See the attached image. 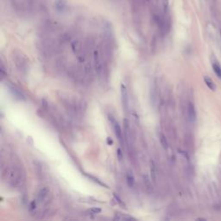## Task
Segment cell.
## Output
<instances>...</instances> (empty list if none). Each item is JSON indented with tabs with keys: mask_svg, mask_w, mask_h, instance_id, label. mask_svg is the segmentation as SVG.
Listing matches in <instances>:
<instances>
[{
	"mask_svg": "<svg viewBox=\"0 0 221 221\" xmlns=\"http://www.w3.org/2000/svg\"><path fill=\"white\" fill-rule=\"evenodd\" d=\"M117 156H118V159L119 161L123 160V152H122V150H121L120 148H118L117 150Z\"/></svg>",
	"mask_w": 221,
	"mask_h": 221,
	"instance_id": "16",
	"label": "cell"
},
{
	"mask_svg": "<svg viewBox=\"0 0 221 221\" xmlns=\"http://www.w3.org/2000/svg\"><path fill=\"white\" fill-rule=\"evenodd\" d=\"M113 197H114V199H115V200H116V201H117V202H118V204H119L120 206H124V208L125 207V203L123 202V201L121 200L120 197H119V196L117 195V194H115V193H113Z\"/></svg>",
	"mask_w": 221,
	"mask_h": 221,
	"instance_id": "14",
	"label": "cell"
},
{
	"mask_svg": "<svg viewBox=\"0 0 221 221\" xmlns=\"http://www.w3.org/2000/svg\"><path fill=\"white\" fill-rule=\"evenodd\" d=\"M121 96H122V102L124 107L125 108V110H128V103H129V100H128V92H127V89L125 84H121Z\"/></svg>",
	"mask_w": 221,
	"mask_h": 221,
	"instance_id": "2",
	"label": "cell"
},
{
	"mask_svg": "<svg viewBox=\"0 0 221 221\" xmlns=\"http://www.w3.org/2000/svg\"><path fill=\"white\" fill-rule=\"evenodd\" d=\"M9 88H10V92H11V93L13 94V96L16 97V99H18V100H25L24 95L20 91L17 89V88H16L15 86H10V85Z\"/></svg>",
	"mask_w": 221,
	"mask_h": 221,
	"instance_id": "5",
	"label": "cell"
},
{
	"mask_svg": "<svg viewBox=\"0 0 221 221\" xmlns=\"http://www.w3.org/2000/svg\"><path fill=\"white\" fill-rule=\"evenodd\" d=\"M150 172H151V177L153 179V181H156V166L154 161H150Z\"/></svg>",
	"mask_w": 221,
	"mask_h": 221,
	"instance_id": "12",
	"label": "cell"
},
{
	"mask_svg": "<svg viewBox=\"0 0 221 221\" xmlns=\"http://www.w3.org/2000/svg\"><path fill=\"white\" fill-rule=\"evenodd\" d=\"M187 113H188V118H189V120L191 122H195L196 120V111H195V107L194 106L193 103H189L188 106H187Z\"/></svg>",
	"mask_w": 221,
	"mask_h": 221,
	"instance_id": "3",
	"label": "cell"
},
{
	"mask_svg": "<svg viewBox=\"0 0 221 221\" xmlns=\"http://www.w3.org/2000/svg\"><path fill=\"white\" fill-rule=\"evenodd\" d=\"M85 176H87L88 178H90V179H92V181H95L96 183H98V184H100V185H101V186H103V187H107V185H106L105 183H103L102 181H100L98 178H96V177H94V176H89V175H85Z\"/></svg>",
	"mask_w": 221,
	"mask_h": 221,
	"instance_id": "13",
	"label": "cell"
},
{
	"mask_svg": "<svg viewBox=\"0 0 221 221\" xmlns=\"http://www.w3.org/2000/svg\"><path fill=\"white\" fill-rule=\"evenodd\" d=\"M91 212L93 213V214H97V213H100L101 212V209L100 208H96V207H93V208H92L91 209Z\"/></svg>",
	"mask_w": 221,
	"mask_h": 221,
	"instance_id": "17",
	"label": "cell"
},
{
	"mask_svg": "<svg viewBox=\"0 0 221 221\" xmlns=\"http://www.w3.org/2000/svg\"><path fill=\"white\" fill-rule=\"evenodd\" d=\"M126 181H127V184L130 187H133L134 184H135V178L133 175L131 174V172H128L127 175H126Z\"/></svg>",
	"mask_w": 221,
	"mask_h": 221,
	"instance_id": "9",
	"label": "cell"
},
{
	"mask_svg": "<svg viewBox=\"0 0 221 221\" xmlns=\"http://www.w3.org/2000/svg\"><path fill=\"white\" fill-rule=\"evenodd\" d=\"M204 81H205L206 85H207V87H208L210 90L212 91L216 90V85H215V83L213 82V81L212 80L210 77L205 76V77H204Z\"/></svg>",
	"mask_w": 221,
	"mask_h": 221,
	"instance_id": "8",
	"label": "cell"
},
{
	"mask_svg": "<svg viewBox=\"0 0 221 221\" xmlns=\"http://www.w3.org/2000/svg\"><path fill=\"white\" fill-rule=\"evenodd\" d=\"M109 120H110L111 124L113 126V129L115 131L116 136H118V138L119 140H122V131H121V127L119 124L116 121V119L111 115H109Z\"/></svg>",
	"mask_w": 221,
	"mask_h": 221,
	"instance_id": "1",
	"label": "cell"
},
{
	"mask_svg": "<svg viewBox=\"0 0 221 221\" xmlns=\"http://www.w3.org/2000/svg\"><path fill=\"white\" fill-rule=\"evenodd\" d=\"M47 193H48L47 189H45V188H42V190L40 191L39 195H38L39 199H40V200H43V199L45 198V196L47 195Z\"/></svg>",
	"mask_w": 221,
	"mask_h": 221,
	"instance_id": "15",
	"label": "cell"
},
{
	"mask_svg": "<svg viewBox=\"0 0 221 221\" xmlns=\"http://www.w3.org/2000/svg\"><path fill=\"white\" fill-rule=\"evenodd\" d=\"M212 69L214 71L215 74H216L219 78L221 79V67L218 62H213L212 63Z\"/></svg>",
	"mask_w": 221,
	"mask_h": 221,
	"instance_id": "10",
	"label": "cell"
},
{
	"mask_svg": "<svg viewBox=\"0 0 221 221\" xmlns=\"http://www.w3.org/2000/svg\"><path fill=\"white\" fill-rule=\"evenodd\" d=\"M67 0H55V8L58 12H62L64 11L67 7Z\"/></svg>",
	"mask_w": 221,
	"mask_h": 221,
	"instance_id": "4",
	"label": "cell"
},
{
	"mask_svg": "<svg viewBox=\"0 0 221 221\" xmlns=\"http://www.w3.org/2000/svg\"><path fill=\"white\" fill-rule=\"evenodd\" d=\"M198 220H206L205 219H198Z\"/></svg>",
	"mask_w": 221,
	"mask_h": 221,
	"instance_id": "20",
	"label": "cell"
},
{
	"mask_svg": "<svg viewBox=\"0 0 221 221\" xmlns=\"http://www.w3.org/2000/svg\"><path fill=\"white\" fill-rule=\"evenodd\" d=\"M114 219H118V220H136V219H134L133 217L121 213V212H116Z\"/></svg>",
	"mask_w": 221,
	"mask_h": 221,
	"instance_id": "7",
	"label": "cell"
},
{
	"mask_svg": "<svg viewBox=\"0 0 221 221\" xmlns=\"http://www.w3.org/2000/svg\"><path fill=\"white\" fill-rule=\"evenodd\" d=\"M35 208V201H32L31 204H30V210H33Z\"/></svg>",
	"mask_w": 221,
	"mask_h": 221,
	"instance_id": "19",
	"label": "cell"
},
{
	"mask_svg": "<svg viewBox=\"0 0 221 221\" xmlns=\"http://www.w3.org/2000/svg\"><path fill=\"white\" fill-rule=\"evenodd\" d=\"M106 143H107V144H108V145H112V144H113V140H112L111 137H107V139H106Z\"/></svg>",
	"mask_w": 221,
	"mask_h": 221,
	"instance_id": "18",
	"label": "cell"
},
{
	"mask_svg": "<svg viewBox=\"0 0 221 221\" xmlns=\"http://www.w3.org/2000/svg\"><path fill=\"white\" fill-rule=\"evenodd\" d=\"M94 60H95V67H96V72L97 74L100 75L102 71V65H101L100 59V56H99V53L95 51L94 52Z\"/></svg>",
	"mask_w": 221,
	"mask_h": 221,
	"instance_id": "6",
	"label": "cell"
},
{
	"mask_svg": "<svg viewBox=\"0 0 221 221\" xmlns=\"http://www.w3.org/2000/svg\"><path fill=\"white\" fill-rule=\"evenodd\" d=\"M160 141H161V146H162V148H163L164 150H168V141H167L166 136H164L163 134H161Z\"/></svg>",
	"mask_w": 221,
	"mask_h": 221,
	"instance_id": "11",
	"label": "cell"
}]
</instances>
